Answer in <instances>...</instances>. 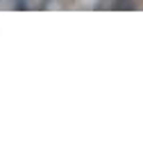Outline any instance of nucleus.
Listing matches in <instances>:
<instances>
[{"mask_svg": "<svg viewBox=\"0 0 143 146\" xmlns=\"http://www.w3.org/2000/svg\"><path fill=\"white\" fill-rule=\"evenodd\" d=\"M50 5V0H18V9H23V11H41V9H45Z\"/></svg>", "mask_w": 143, "mask_h": 146, "instance_id": "nucleus-1", "label": "nucleus"}, {"mask_svg": "<svg viewBox=\"0 0 143 146\" xmlns=\"http://www.w3.org/2000/svg\"><path fill=\"white\" fill-rule=\"evenodd\" d=\"M111 9H116V11H132V9H136V0H113L111 2Z\"/></svg>", "mask_w": 143, "mask_h": 146, "instance_id": "nucleus-2", "label": "nucleus"}]
</instances>
